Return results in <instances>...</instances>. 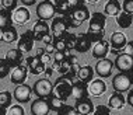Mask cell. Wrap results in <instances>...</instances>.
Returning a JSON list of instances; mask_svg holds the SVG:
<instances>
[{"instance_id": "6da1fadb", "label": "cell", "mask_w": 133, "mask_h": 115, "mask_svg": "<svg viewBox=\"0 0 133 115\" xmlns=\"http://www.w3.org/2000/svg\"><path fill=\"white\" fill-rule=\"evenodd\" d=\"M90 16H91V14H90L88 9L84 4H81V6H78L76 9L71 10L70 14L63 16V17H64V20H66L69 28H77V27H80L84 21L90 20Z\"/></svg>"}, {"instance_id": "7a4b0ae2", "label": "cell", "mask_w": 133, "mask_h": 115, "mask_svg": "<svg viewBox=\"0 0 133 115\" xmlns=\"http://www.w3.org/2000/svg\"><path fill=\"white\" fill-rule=\"evenodd\" d=\"M71 86H73V79H70L66 74H62L60 77L56 79L52 94L66 101L69 97H71Z\"/></svg>"}, {"instance_id": "3957f363", "label": "cell", "mask_w": 133, "mask_h": 115, "mask_svg": "<svg viewBox=\"0 0 133 115\" xmlns=\"http://www.w3.org/2000/svg\"><path fill=\"white\" fill-rule=\"evenodd\" d=\"M32 91L37 97H42V98H48L53 91V84L49 80V77L39 79L35 81V84L32 86Z\"/></svg>"}, {"instance_id": "277c9868", "label": "cell", "mask_w": 133, "mask_h": 115, "mask_svg": "<svg viewBox=\"0 0 133 115\" xmlns=\"http://www.w3.org/2000/svg\"><path fill=\"white\" fill-rule=\"evenodd\" d=\"M55 13H56V9L51 0H42L37 6V16L39 20L48 21L55 17Z\"/></svg>"}, {"instance_id": "5b68a950", "label": "cell", "mask_w": 133, "mask_h": 115, "mask_svg": "<svg viewBox=\"0 0 133 115\" xmlns=\"http://www.w3.org/2000/svg\"><path fill=\"white\" fill-rule=\"evenodd\" d=\"M69 30V25H67L66 20H64L63 16L60 17H55V18L52 20V24H51V34L53 39H59L62 38L64 34L67 32Z\"/></svg>"}, {"instance_id": "8992f818", "label": "cell", "mask_w": 133, "mask_h": 115, "mask_svg": "<svg viewBox=\"0 0 133 115\" xmlns=\"http://www.w3.org/2000/svg\"><path fill=\"white\" fill-rule=\"evenodd\" d=\"M115 67H116L119 72H123V73H130L133 70V56L128 55V53L121 52L119 55H116V59H115Z\"/></svg>"}, {"instance_id": "52a82bcc", "label": "cell", "mask_w": 133, "mask_h": 115, "mask_svg": "<svg viewBox=\"0 0 133 115\" xmlns=\"http://www.w3.org/2000/svg\"><path fill=\"white\" fill-rule=\"evenodd\" d=\"M130 86H132V80H130V76L128 73L121 72L119 74H116L112 79V87L115 91H121V93L129 91Z\"/></svg>"}, {"instance_id": "ba28073f", "label": "cell", "mask_w": 133, "mask_h": 115, "mask_svg": "<svg viewBox=\"0 0 133 115\" xmlns=\"http://www.w3.org/2000/svg\"><path fill=\"white\" fill-rule=\"evenodd\" d=\"M35 44V38L32 34V30L25 31L24 34H21V37L17 39V48L23 52H31Z\"/></svg>"}, {"instance_id": "9c48e42d", "label": "cell", "mask_w": 133, "mask_h": 115, "mask_svg": "<svg viewBox=\"0 0 133 115\" xmlns=\"http://www.w3.org/2000/svg\"><path fill=\"white\" fill-rule=\"evenodd\" d=\"M114 66H115V63L111 59H107V58L98 59V62H97V65H95V73L98 74L99 77L107 79V77L111 76Z\"/></svg>"}, {"instance_id": "30bf717a", "label": "cell", "mask_w": 133, "mask_h": 115, "mask_svg": "<svg viewBox=\"0 0 133 115\" xmlns=\"http://www.w3.org/2000/svg\"><path fill=\"white\" fill-rule=\"evenodd\" d=\"M28 76V67L27 65H18V66L13 67L11 73H10V80H11L13 84H23L25 83Z\"/></svg>"}, {"instance_id": "8fae6325", "label": "cell", "mask_w": 133, "mask_h": 115, "mask_svg": "<svg viewBox=\"0 0 133 115\" xmlns=\"http://www.w3.org/2000/svg\"><path fill=\"white\" fill-rule=\"evenodd\" d=\"M31 93H32V88L28 84L23 83V84H17L13 95L20 104H25L31 101Z\"/></svg>"}, {"instance_id": "7c38bea8", "label": "cell", "mask_w": 133, "mask_h": 115, "mask_svg": "<svg viewBox=\"0 0 133 115\" xmlns=\"http://www.w3.org/2000/svg\"><path fill=\"white\" fill-rule=\"evenodd\" d=\"M105 24H107V17L104 13L95 11L90 16L88 20V30H95V31H105Z\"/></svg>"}, {"instance_id": "4fadbf2b", "label": "cell", "mask_w": 133, "mask_h": 115, "mask_svg": "<svg viewBox=\"0 0 133 115\" xmlns=\"http://www.w3.org/2000/svg\"><path fill=\"white\" fill-rule=\"evenodd\" d=\"M25 65L28 67V72L32 74H42L45 72V63L41 60L39 56H28L25 59Z\"/></svg>"}, {"instance_id": "5bb4252c", "label": "cell", "mask_w": 133, "mask_h": 115, "mask_svg": "<svg viewBox=\"0 0 133 115\" xmlns=\"http://www.w3.org/2000/svg\"><path fill=\"white\" fill-rule=\"evenodd\" d=\"M51 112V107H49L48 98H42L38 97L37 100H34L31 104V114L34 115H48Z\"/></svg>"}, {"instance_id": "9a60e30c", "label": "cell", "mask_w": 133, "mask_h": 115, "mask_svg": "<svg viewBox=\"0 0 133 115\" xmlns=\"http://www.w3.org/2000/svg\"><path fill=\"white\" fill-rule=\"evenodd\" d=\"M74 108L77 110V114H80V115L94 114V104H92L91 98H88V95L76 100V105H74Z\"/></svg>"}, {"instance_id": "2e32d148", "label": "cell", "mask_w": 133, "mask_h": 115, "mask_svg": "<svg viewBox=\"0 0 133 115\" xmlns=\"http://www.w3.org/2000/svg\"><path fill=\"white\" fill-rule=\"evenodd\" d=\"M107 91V84L105 81L102 80V77L99 79H92L88 84V94L92 97H101L104 93Z\"/></svg>"}, {"instance_id": "e0dca14e", "label": "cell", "mask_w": 133, "mask_h": 115, "mask_svg": "<svg viewBox=\"0 0 133 115\" xmlns=\"http://www.w3.org/2000/svg\"><path fill=\"white\" fill-rule=\"evenodd\" d=\"M88 95V86L87 83L81 81L80 79H76L73 80V86H71V97L74 100L83 98V97H87Z\"/></svg>"}, {"instance_id": "ac0fdd59", "label": "cell", "mask_w": 133, "mask_h": 115, "mask_svg": "<svg viewBox=\"0 0 133 115\" xmlns=\"http://www.w3.org/2000/svg\"><path fill=\"white\" fill-rule=\"evenodd\" d=\"M49 32H51V27L46 24L45 20H38L32 27V34H34L35 41H42L44 35L49 34Z\"/></svg>"}, {"instance_id": "d6986e66", "label": "cell", "mask_w": 133, "mask_h": 115, "mask_svg": "<svg viewBox=\"0 0 133 115\" xmlns=\"http://www.w3.org/2000/svg\"><path fill=\"white\" fill-rule=\"evenodd\" d=\"M109 41H101L95 42L94 46H92V56L95 59H102V58H107V55L109 53Z\"/></svg>"}, {"instance_id": "ffe728a7", "label": "cell", "mask_w": 133, "mask_h": 115, "mask_svg": "<svg viewBox=\"0 0 133 115\" xmlns=\"http://www.w3.org/2000/svg\"><path fill=\"white\" fill-rule=\"evenodd\" d=\"M31 16L30 11H28L27 6L25 7H17L16 10L13 11V23L18 24V25H24L30 21Z\"/></svg>"}, {"instance_id": "44dd1931", "label": "cell", "mask_w": 133, "mask_h": 115, "mask_svg": "<svg viewBox=\"0 0 133 115\" xmlns=\"http://www.w3.org/2000/svg\"><path fill=\"white\" fill-rule=\"evenodd\" d=\"M126 42H128L126 35H125L123 32H119V31L114 32V34L111 35V38H109L111 49H116V51H119V52L122 51V48L126 45Z\"/></svg>"}, {"instance_id": "7402d4cb", "label": "cell", "mask_w": 133, "mask_h": 115, "mask_svg": "<svg viewBox=\"0 0 133 115\" xmlns=\"http://www.w3.org/2000/svg\"><path fill=\"white\" fill-rule=\"evenodd\" d=\"M23 51H20L18 48H14V49H10V51H7L6 53V58L4 59L9 62V65L11 67H16V66H18V65L23 63Z\"/></svg>"}, {"instance_id": "603a6c76", "label": "cell", "mask_w": 133, "mask_h": 115, "mask_svg": "<svg viewBox=\"0 0 133 115\" xmlns=\"http://www.w3.org/2000/svg\"><path fill=\"white\" fill-rule=\"evenodd\" d=\"M126 104V98L123 97V93L115 91L108 100V105L111 107V110H122Z\"/></svg>"}, {"instance_id": "cb8c5ba5", "label": "cell", "mask_w": 133, "mask_h": 115, "mask_svg": "<svg viewBox=\"0 0 133 115\" xmlns=\"http://www.w3.org/2000/svg\"><path fill=\"white\" fill-rule=\"evenodd\" d=\"M91 45H92V42L90 41L87 34H78L77 35V41H76V46H74V51H77L80 53H85V52H88V49L91 48Z\"/></svg>"}, {"instance_id": "d4e9b609", "label": "cell", "mask_w": 133, "mask_h": 115, "mask_svg": "<svg viewBox=\"0 0 133 115\" xmlns=\"http://www.w3.org/2000/svg\"><path fill=\"white\" fill-rule=\"evenodd\" d=\"M104 11H105L107 16L116 17L122 11V6H121L119 0H108L105 3V7H104Z\"/></svg>"}, {"instance_id": "484cf974", "label": "cell", "mask_w": 133, "mask_h": 115, "mask_svg": "<svg viewBox=\"0 0 133 115\" xmlns=\"http://www.w3.org/2000/svg\"><path fill=\"white\" fill-rule=\"evenodd\" d=\"M77 79H80L81 81H84V83H90V81L94 79V69H92L90 65H85V66H81L80 70H78L77 73Z\"/></svg>"}, {"instance_id": "4316f807", "label": "cell", "mask_w": 133, "mask_h": 115, "mask_svg": "<svg viewBox=\"0 0 133 115\" xmlns=\"http://www.w3.org/2000/svg\"><path fill=\"white\" fill-rule=\"evenodd\" d=\"M116 24L121 28H129L133 24V14H129V13L122 10L116 16Z\"/></svg>"}, {"instance_id": "83f0119b", "label": "cell", "mask_w": 133, "mask_h": 115, "mask_svg": "<svg viewBox=\"0 0 133 115\" xmlns=\"http://www.w3.org/2000/svg\"><path fill=\"white\" fill-rule=\"evenodd\" d=\"M18 39V34H17L16 27L13 25H7L6 28H3V41L6 44H11V42H16Z\"/></svg>"}, {"instance_id": "f1b7e54d", "label": "cell", "mask_w": 133, "mask_h": 115, "mask_svg": "<svg viewBox=\"0 0 133 115\" xmlns=\"http://www.w3.org/2000/svg\"><path fill=\"white\" fill-rule=\"evenodd\" d=\"M48 103H49V107H51V111H53V112H56V114H59V111L66 105V101H64V100L57 98V97L53 95V94H51L48 97Z\"/></svg>"}, {"instance_id": "f546056e", "label": "cell", "mask_w": 133, "mask_h": 115, "mask_svg": "<svg viewBox=\"0 0 133 115\" xmlns=\"http://www.w3.org/2000/svg\"><path fill=\"white\" fill-rule=\"evenodd\" d=\"M13 23V11L2 7L0 9V28H6L7 25H11Z\"/></svg>"}, {"instance_id": "4dcf8cb0", "label": "cell", "mask_w": 133, "mask_h": 115, "mask_svg": "<svg viewBox=\"0 0 133 115\" xmlns=\"http://www.w3.org/2000/svg\"><path fill=\"white\" fill-rule=\"evenodd\" d=\"M62 38L64 39V42H66L67 49H74V46H76V41H77V35H76V34L67 31Z\"/></svg>"}, {"instance_id": "1f68e13d", "label": "cell", "mask_w": 133, "mask_h": 115, "mask_svg": "<svg viewBox=\"0 0 133 115\" xmlns=\"http://www.w3.org/2000/svg\"><path fill=\"white\" fill-rule=\"evenodd\" d=\"M87 37L90 38V41L91 42H98L101 41V39H104V37H105V31H95V30H88L87 32Z\"/></svg>"}, {"instance_id": "d6a6232c", "label": "cell", "mask_w": 133, "mask_h": 115, "mask_svg": "<svg viewBox=\"0 0 133 115\" xmlns=\"http://www.w3.org/2000/svg\"><path fill=\"white\" fill-rule=\"evenodd\" d=\"M13 97H14V95H13L10 91H0V105L9 108L10 104H11Z\"/></svg>"}, {"instance_id": "836d02e7", "label": "cell", "mask_w": 133, "mask_h": 115, "mask_svg": "<svg viewBox=\"0 0 133 115\" xmlns=\"http://www.w3.org/2000/svg\"><path fill=\"white\" fill-rule=\"evenodd\" d=\"M10 65L6 59H0V79H4L10 73Z\"/></svg>"}, {"instance_id": "e575fe53", "label": "cell", "mask_w": 133, "mask_h": 115, "mask_svg": "<svg viewBox=\"0 0 133 115\" xmlns=\"http://www.w3.org/2000/svg\"><path fill=\"white\" fill-rule=\"evenodd\" d=\"M7 114H9V115H24V114H25V111H24V108L21 105L16 104V105H11V107L7 108Z\"/></svg>"}, {"instance_id": "d590c367", "label": "cell", "mask_w": 133, "mask_h": 115, "mask_svg": "<svg viewBox=\"0 0 133 115\" xmlns=\"http://www.w3.org/2000/svg\"><path fill=\"white\" fill-rule=\"evenodd\" d=\"M17 3H18V0H2V7L10 10V11H14L17 9Z\"/></svg>"}, {"instance_id": "8d00e7d4", "label": "cell", "mask_w": 133, "mask_h": 115, "mask_svg": "<svg viewBox=\"0 0 133 115\" xmlns=\"http://www.w3.org/2000/svg\"><path fill=\"white\" fill-rule=\"evenodd\" d=\"M57 115H77V110L71 105H64Z\"/></svg>"}, {"instance_id": "74e56055", "label": "cell", "mask_w": 133, "mask_h": 115, "mask_svg": "<svg viewBox=\"0 0 133 115\" xmlns=\"http://www.w3.org/2000/svg\"><path fill=\"white\" fill-rule=\"evenodd\" d=\"M53 45H55V49L56 51H66L67 46H66V42H64L63 38H59V39H53Z\"/></svg>"}, {"instance_id": "f35d334b", "label": "cell", "mask_w": 133, "mask_h": 115, "mask_svg": "<svg viewBox=\"0 0 133 115\" xmlns=\"http://www.w3.org/2000/svg\"><path fill=\"white\" fill-rule=\"evenodd\" d=\"M111 112V107L109 105H98V107H95L94 108V114L95 115H101V114H104V115H108Z\"/></svg>"}, {"instance_id": "ab89813d", "label": "cell", "mask_w": 133, "mask_h": 115, "mask_svg": "<svg viewBox=\"0 0 133 115\" xmlns=\"http://www.w3.org/2000/svg\"><path fill=\"white\" fill-rule=\"evenodd\" d=\"M122 10L129 14H133V0H123L122 4Z\"/></svg>"}, {"instance_id": "60d3db41", "label": "cell", "mask_w": 133, "mask_h": 115, "mask_svg": "<svg viewBox=\"0 0 133 115\" xmlns=\"http://www.w3.org/2000/svg\"><path fill=\"white\" fill-rule=\"evenodd\" d=\"M66 59V53L63 51H55L53 52V62H62Z\"/></svg>"}, {"instance_id": "b9f144b4", "label": "cell", "mask_w": 133, "mask_h": 115, "mask_svg": "<svg viewBox=\"0 0 133 115\" xmlns=\"http://www.w3.org/2000/svg\"><path fill=\"white\" fill-rule=\"evenodd\" d=\"M121 52H123V53H128V55H132L133 56V41H128L126 42V45L122 48V51Z\"/></svg>"}, {"instance_id": "7bdbcfd3", "label": "cell", "mask_w": 133, "mask_h": 115, "mask_svg": "<svg viewBox=\"0 0 133 115\" xmlns=\"http://www.w3.org/2000/svg\"><path fill=\"white\" fill-rule=\"evenodd\" d=\"M67 3H69V6L71 7V10L73 9H76V7L78 6H81V4H84V0H67Z\"/></svg>"}, {"instance_id": "ee69618b", "label": "cell", "mask_w": 133, "mask_h": 115, "mask_svg": "<svg viewBox=\"0 0 133 115\" xmlns=\"http://www.w3.org/2000/svg\"><path fill=\"white\" fill-rule=\"evenodd\" d=\"M55 45H53V42H51V44H45V52L49 53V55H53V52H55Z\"/></svg>"}, {"instance_id": "f6af8a7d", "label": "cell", "mask_w": 133, "mask_h": 115, "mask_svg": "<svg viewBox=\"0 0 133 115\" xmlns=\"http://www.w3.org/2000/svg\"><path fill=\"white\" fill-rule=\"evenodd\" d=\"M37 56H38V55H37ZM39 58H41V60H42L45 65H48L49 62H51V55H49V53H46V52H44L42 55H39Z\"/></svg>"}, {"instance_id": "bcb514c9", "label": "cell", "mask_w": 133, "mask_h": 115, "mask_svg": "<svg viewBox=\"0 0 133 115\" xmlns=\"http://www.w3.org/2000/svg\"><path fill=\"white\" fill-rule=\"evenodd\" d=\"M126 103L133 108V88H129V93H128V97H126Z\"/></svg>"}, {"instance_id": "7dc6e473", "label": "cell", "mask_w": 133, "mask_h": 115, "mask_svg": "<svg viewBox=\"0 0 133 115\" xmlns=\"http://www.w3.org/2000/svg\"><path fill=\"white\" fill-rule=\"evenodd\" d=\"M42 42H44V44H51V42H53V37H52L51 32H49V34H46V35H44Z\"/></svg>"}, {"instance_id": "c3c4849f", "label": "cell", "mask_w": 133, "mask_h": 115, "mask_svg": "<svg viewBox=\"0 0 133 115\" xmlns=\"http://www.w3.org/2000/svg\"><path fill=\"white\" fill-rule=\"evenodd\" d=\"M44 73H45V76H46V77H51L52 74H53V67H52V66H51V67H46Z\"/></svg>"}, {"instance_id": "681fc988", "label": "cell", "mask_w": 133, "mask_h": 115, "mask_svg": "<svg viewBox=\"0 0 133 115\" xmlns=\"http://www.w3.org/2000/svg\"><path fill=\"white\" fill-rule=\"evenodd\" d=\"M20 2L23 3L24 6H32V4H35L37 0H20Z\"/></svg>"}, {"instance_id": "f907efd6", "label": "cell", "mask_w": 133, "mask_h": 115, "mask_svg": "<svg viewBox=\"0 0 133 115\" xmlns=\"http://www.w3.org/2000/svg\"><path fill=\"white\" fill-rule=\"evenodd\" d=\"M6 114H7V108L0 105V115H6Z\"/></svg>"}, {"instance_id": "816d5d0a", "label": "cell", "mask_w": 133, "mask_h": 115, "mask_svg": "<svg viewBox=\"0 0 133 115\" xmlns=\"http://www.w3.org/2000/svg\"><path fill=\"white\" fill-rule=\"evenodd\" d=\"M51 2L53 3V6H57V4H60V3L66 2V0H51Z\"/></svg>"}, {"instance_id": "f5cc1de1", "label": "cell", "mask_w": 133, "mask_h": 115, "mask_svg": "<svg viewBox=\"0 0 133 115\" xmlns=\"http://www.w3.org/2000/svg\"><path fill=\"white\" fill-rule=\"evenodd\" d=\"M85 3H88V4H95V3H98L99 0H84Z\"/></svg>"}, {"instance_id": "db71d44e", "label": "cell", "mask_w": 133, "mask_h": 115, "mask_svg": "<svg viewBox=\"0 0 133 115\" xmlns=\"http://www.w3.org/2000/svg\"><path fill=\"white\" fill-rule=\"evenodd\" d=\"M0 41H3V28H0Z\"/></svg>"}, {"instance_id": "11a10c76", "label": "cell", "mask_w": 133, "mask_h": 115, "mask_svg": "<svg viewBox=\"0 0 133 115\" xmlns=\"http://www.w3.org/2000/svg\"><path fill=\"white\" fill-rule=\"evenodd\" d=\"M130 80H132V84H133V70L130 72Z\"/></svg>"}, {"instance_id": "9f6ffc18", "label": "cell", "mask_w": 133, "mask_h": 115, "mask_svg": "<svg viewBox=\"0 0 133 115\" xmlns=\"http://www.w3.org/2000/svg\"><path fill=\"white\" fill-rule=\"evenodd\" d=\"M0 4H2V0H0Z\"/></svg>"}]
</instances>
